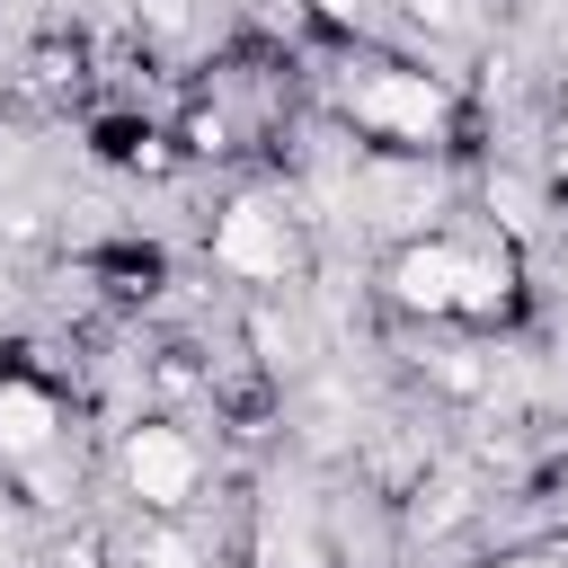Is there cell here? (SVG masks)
Returning <instances> with one entry per match:
<instances>
[{
	"instance_id": "6da1fadb",
	"label": "cell",
	"mask_w": 568,
	"mask_h": 568,
	"mask_svg": "<svg viewBox=\"0 0 568 568\" xmlns=\"http://www.w3.org/2000/svg\"><path fill=\"white\" fill-rule=\"evenodd\" d=\"M382 302L426 328H497L524 302V257L488 222H435L382 248Z\"/></svg>"
},
{
	"instance_id": "7a4b0ae2",
	"label": "cell",
	"mask_w": 568,
	"mask_h": 568,
	"mask_svg": "<svg viewBox=\"0 0 568 568\" xmlns=\"http://www.w3.org/2000/svg\"><path fill=\"white\" fill-rule=\"evenodd\" d=\"M337 124L390 160H444L470 142V98L453 89V71L408 62V53H373L337 80Z\"/></svg>"
},
{
	"instance_id": "3957f363",
	"label": "cell",
	"mask_w": 568,
	"mask_h": 568,
	"mask_svg": "<svg viewBox=\"0 0 568 568\" xmlns=\"http://www.w3.org/2000/svg\"><path fill=\"white\" fill-rule=\"evenodd\" d=\"M115 488H124L133 515H178L186 524L204 506V488H213V444L186 417L142 408V417L115 426Z\"/></svg>"
},
{
	"instance_id": "277c9868",
	"label": "cell",
	"mask_w": 568,
	"mask_h": 568,
	"mask_svg": "<svg viewBox=\"0 0 568 568\" xmlns=\"http://www.w3.org/2000/svg\"><path fill=\"white\" fill-rule=\"evenodd\" d=\"M204 257H213V275L248 284V302H257V293H293V284H302V266H311V240H302V213H293L284 195H266V186H240V195L213 213V231H204Z\"/></svg>"
},
{
	"instance_id": "5b68a950",
	"label": "cell",
	"mask_w": 568,
	"mask_h": 568,
	"mask_svg": "<svg viewBox=\"0 0 568 568\" xmlns=\"http://www.w3.org/2000/svg\"><path fill=\"white\" fill-rule=\"evenodd\" d=\"M71 444V399L44 364H0V470H36Z\"/></svg>"
},
{
	"instance_id": "8992f818",
	"label": "cell",
	"mask_w": 568,
	"mask_h": 568,
	"mask_svg": "<svg viewBox=\"0 0 568 568\" xmlns=\"http://www.w3.org/2000/svg\"><path fill=\"white\" fill-rule=\"evenodd\" d=\"M248 559L257 568H337V532L320 524V506L266 497L257 506V532H248Z\"/></svg>"
},
{
	"instance_id": "52a82bcc",
	"label": "cell",
	"mask_w": 568,
	"mask_h": 568,
	"mask_svg": "<svg viewBox=\"0 0 568 568\" xmlns=\"http://www.w3.org/2000/svg\"><path fill=\"white\" fill-rule=\"evenodd\" d=\"M240 337L257 346V373H266V382H302V373H311V328L284 311V293H257V302L240 311Z\"/></svg>"
},
{
	"instance_id": "ba28073f",
	"label": "cell",
	"mask_w": 568,
	"mask_h": 568,
	"mask_svg": "<svg viewBox=\"0 0 568 568\" xmlns=\"http://www.w3.org/2000/svg\"><path fill=\"white\" fill-rule=\"evenodd\" d=\"M479 515V479L470 470H426L408 497H399V532L408 541H444V532H462Z\"/></svg>"
},
{
	"instance_id": "9c48e42d",
	"label": "cell",
	"mask_w": 568,
	"mask_h": 568,
	"mask_svg": "<svg viewBox=\"0 0 568 568\" xmlns=\"http://www.w3.org/2000/svg\"><path fill=\"white\" fill-rule=\"evenodd\" d=\"M417 382L444 390V399H488L497 390V355L488 346H426L417 355Z\"/></svg>"
},
{
	"instance_id": "30bf717a",
	"label": "cell",
	"mask_w": 568,
	"mask_h": 568,
	"mask_svg": "<svg viewBox=\"0 0 568 568\" xmlns=\"http://www.w3.org/2000/svg\"><path fill=\"white\" fill-rule=\"evenodd\" d=\"M124 568H213V559L195 550V532H186L178 515H133V532H124Z\"/></svg>"
},
{
	"instance_id": "8fae6325",
	"label": "cell",
	"mask_w": 568,
	"mask_h": 568,
	"mask_svg": "<svg viewBox=\"0 0 568 568\" xmlns=\"http://www.w3.org/2000/svg\"><path fill=\"white\" fill-rule=\"evenodd\" d=\"M479 195H488V231H506V240H541V186H532L524 169H488Z\"/></svg>"
},
{
	"instance_id": "7c38bea8",
	"label": "cell",
	"mask_w": 568,
	"mask_h": 568,
	"mask_svg": "<svg viewBox=\"0 0 568 568\" xmlns=\"http://www.w3.org/2000/svg\"><path fill=\"white\" fill-rule=\"evenodd\" d=\"M399 27L417 44H479V0H399Z\"/></svg>"
},
{
	"instance_id": "4fadbf2b",
	"label": "cell",
	"mask_w": 568,
	"mask_h": 568,
	"mask_svg": "<svg viewBox=\"0 0 568 568\" xmlns=\"http://www.w3.org/2000/svg\"><path fill=\"white\" fill-rule=\"evenodd\" d=\"M169 142H178L186 160H222V151H231V115H222V106H186Z\"/></svg>"
},
{
	"instance_id": "5bb4252c",
	"label": "cell",
	"mask_w": 568,
	"mask_h": 568,
	"mask_svg": "<svg viewBox=\"0 0 568 568\" xmlns=\"http://www.w3.org/2000/svg\"><path fill=\"white\" fill-rule=\"evenodd\" d=\"M133 27L160 36V44H178V36L195 27V0H133Z\"/></svg>"
},
{
	"instance_id": "9a60e30c",
	"label": "cell",
	"mask_w": 568,
	"mask_h": 568,
	"mask_svg": "<svg viewBox=\"0 0 568 568\" xmlns=\"http://www.w3.org/2000/svg\"><path fill=\"white\" fill-rule=\"evenodd\" d=\"M311 18H320V27H337V36H364L382 9H373V0H311Z\"/></svg>"
},
{
	"instance_id": "2e32d148",
	"label": "cell",
	"mask_w": 568,
	"mask_h": 568,
	"mask_svg": "<svg viewBox=\"0 0 568 568\" xmlns=\"http://www.w3.org/2000/svg\"><path fill=\"white\" fill-rule=\"evenodd\" d=\"M550 178H568V115L550 124Z\"/></svg>"
},
{
	"instance_id": "e0dca14e",
	"label": "cell",
	"mask_w": 568,
	"mask_h": 568,
	"mask_svg": "<svg viewBox=\"0 0 568 568\" xmlns=\"http://www.w3.org/2000/svg\"><path fill=\"white\" fill-rule=\"evenodd\" d=\"M497 9H506V18H532V9H550V0H497Z\"/></svg>"
},
{
	"instance_id": "ac0fdd59",
	"label": "cell",
	"mask_w": 568,
	"mask_h": 568,
	"mask_svg": "<svg viewBox=\"0 0 568 568\" xmlns=\"http://www.w3.org/2000/svg\"><path fill=\"white\" fill-rule=\"evenodd\" d=\"M506 568H568V559H506Z\"/></svg>"
}]
</instances>
